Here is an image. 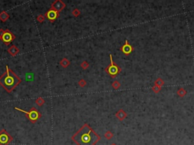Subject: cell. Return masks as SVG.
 <instances>
[{"label": "cell", "instance_id": "6da1fadb", "mask_svg": "<svg viewBox=\"0 0 194 145\" xmlns=\"http://www.w3.org/2000/svg\"><path fill=\"white\" fill-rule=\"evenodd\" d=\"M100 139L101 137L87 123L71 137V140L77 145H96Z\"/></svg>", "mask_w": 194, "mask_h": 145}, {"label": "cell", "instance_id": "7a4b0ae2", "mask_svg": "<svg viewBox=\"0 0 194 145\" xmlns=\"http://www.w3.org/2000/svg\"><path fill=\"white\" fill-rule=\"evenodd\" d=\"M21 79L18 77L9 67L6 66V71L0 76V86L9 93L12 92L20 83Z\"/></svg>", "mask_w": 194, "mask_h": 145}, {"label": "cell", "instance_id": "3957f363", "mask_svg": "<svg viewBox=\"0 0 194 145\" xmlns=\"http://www.w3.org/2000/svg\"><path fill=\"white\" fill-rule=\"evenodd\" d=\"M14 109L18 111L21 112L25 114V116L27 117V119L31 122L32 123H35L40 117H41V113L40 112L38 111L35 107H33L31 108V110L30 111H25L21 108H18V107H14Z\"/></svg>", "mask_w": 194, "mask_h": 145}, {"label": "cell", "instance_id": "277c9868", "mask_svg": "<svg viewBox=\"0 0 194 145\" xmlns=\"http://www.w3.org/2000/svg\"><path fill=\"white\" fill-rule=\"evenodd\" d=\"M109 57H110V62L111 63H110V65H108V67L105 69V71L108 75H110L112 78H114V77H116L120 73V72L121 71V67H119L117 64H115L114 61H113L112 55H109Z\"/></svg>", "mask_w": 194, "mask_h": 145}, {"label": "cell", "instance_id": "5b68a950", "mask_svg": "<svg viewBox=\"0 0 194 145\" xmlns=\"http://www.w3.org/2000/svg\"><path fill=\"white\" fill-rule=\"evenodd\" d=\"M15 39V36L9 30H0V39L5 44L9 45Z\"/></svg>", "mask_w": 194, "mask_h": 145}, {"label": "cell", "instance_id": "8992f818", "mask_svg": "<svg viewBox=\"0 0 194 145\" xmlns=\"http://www.w3.org/2000/svg\"><path fill=\"white\" fill-rule=\"evenodd\" d=\"M13 141V138L5 129L0 131V145H9Z\"/></svg>", "mask_w": 194, "mask_h": 145}, {"label": "cell", "instance_id": "52a82bcc", "mask_svg": "<svg viewBox=\"0 0 194 145\" xmlns=\"http://www.w3.org/2000/svg\"><path fill=\"white\" fill-rule=\"evenodd\" d=\"M45 16L46 17V18L48 20H49L51 22H54L59 17V12H58L57 11H56L52 8H50L49 10L46 11Z\"/></svg>", "mask_w": 194, "mask_h": 145}, {"label": "cell", "instance_id": "ba28073f", "mask_svg": "<svg viewBox=\"0 0 194 145\" xmlns=\"http://www.w3.org/2000/svg\"><path fill=\"white\" fill-rule=\"evenodd\" d=\"M65 4L62 1L56 0L52 4V8H52V9L57 11L58 12H59V11H62L65 8Z\"/></svg>", "mask_w": 194, "mask_h": 145}, {"label": "cell", "instance_id": "9c48e42d", "mask_svg": "<svg viewBox=\"0 0 194 145\" xmlns=\"http://www.w3.org/2000/svg\"><path fill=\"white\" fill-rule=\"evenodd\" d=\"M133 50H134V48L130 45V43L128 42L127 39H126L125 45L121 48V51L125 55H130V54L133 52Z\"/></svg>", "mask_w": 194, "mask_h": 145}, {"label": "cell", "instance_id": "30bf717a", "mask_svg": "<svg viewBox=\"0 0 194 145\" xmlns=\"http://www.w3.org/2000/svg\"><path fill=\"white\" fill-rule=\"evenodd\" d=\"M127 114L123 109H120L116 113V117L120 120V121H123L126 117H127Z\"/></svg>", "mask_w": 194, "mask_h": 145}, {"label": "cell", "instance_id": "8fae6325", "mask_svg": "<svg viewBox=\"0 0 194 145\" xmlns=\"http://www.w3.org/2000/svg\"><path fill=\"white\" fill-rule=\"evenodd\" d=\"M8 52H9L12 56L16 55H18V52H19V48H18L17 46H15V45H12V46H11V47L9 48Z\"/></svg>", "mask_w": 194, "mask_h": 145}, {"label": "cell", "instance_id": "7c38bea8", "mask_svg": "<svg viewBox=\"0 0 194 145\" xmlns=\"http://www.w3.org/2000/svg\"><path fill=\"white\" fill-rule=\"evenodd\" d=\"M9 18V15L7 12L5 11H2L0 13V20L2 21H6Z\"/></svg>", "mask_w": 194, "mask_h": 145}, {"label": "cell", "instance_id": "4fadbf2b", "mask_svg": "<svg viewBox=\"0 0 194 145\" xmlns=\"http://www.w3.org/2000/svg\"><path fill=\"white\" fill-rule=\"evenodd\" d=\"M177 95L178 96L183 98V97H184L187 95V91L184 89L183 88H180L179 89L177 90Z\"/></svg>", "mask_w": 194, "mask_h": 145}, {"label": "cell", "instance_id": "5bb4252c", "mask_svg": "<svg viewBox=\"0 0 194 145\" xmlns=\"http://www.w3.org/2000/svg\"><path fill=\"white\" fill-rule=\"evenodd\" d=\"M154 85L158 86H160V87H162V86L165 85V82L162 80V79L157 78L156 79V81L154 82Z\"/></svg>", "mask_w": 194, "mask_h": 145}, {"label": "cell", "instance_id": "9a60e30c", "mask_svg": "<svg viewBox=\"0 0 194 145\" xmlns=\"http://www.w3.org/2000/svg\"><path fill=\"white\" fill-rule=\"evenodd\" d=\"M60 64H61V67H68L69 66V64H70V61H69L67 58H63V59L61 61Z\"/></svg>", "mask_w": 194, "mask_h": 145}, {"label": "cell", "instance_id": "2e32d148", "mask_svg": "<svg viewBox=\"0 0 194 145\" xmlns=\"http://www.w3.org/2000/svg\"><path fill=\"white\" fill-rule=\"evenodd\" d=\"M113 136H114V134H113V133H112V132H110V131H107V132H105V138L106 139H108V140L112 139V138H113Z\"/></svg>", "mask_w": 194, "mask_h": 145}, {"label": "cell", "instance_id": "e0dca14e", "mask_svg": "<svg viewBox=\"0 0 194 145\" xmlns=\"http://www.w3.org/2000/svg\"><path fill=\"white\" fill-rule=\"evenodd\" d=\"M120 86H121V83H120L118 81L115 80V81L113 82V83H112V87L114 88V89H118L120 88Z\"/></svg>", "mask_w": 194, "mask_h": 145}, {"label": "cell", "instance_id": "ac0fdd59", "mask_svg": "<svg viewBox=\"0 0 194 145\" xmlns=\"http://www.w3.org/2000/svg\"><path fill=\"white\" fill-rule=\"evenodd\" d=\"M152 90L156 93V94H158L159 92L161 90V87H160V86H156V85H154L152 87Z\"/></svg>", "mask_w": 194, "mask_h": 145}, {"label": "cell", "instance_id": "d6986e66", "mask_svg": "<svg viewBox=\"0 0 194 145\" xmlns=\"http://www.w3.org/2000/svg\"><path fill=\"white\" fill-rule=\"evenodd\" d=\"M36 103L38 106H42L44 103H45V100L43 98H38L36 100Z\"/></svg>", "mask_w": 194, "mask_h": 145}, {"label": "cell", "instance_id": "ffe728a7", "mask_svg": "<svg viewBox=\"0 0 194 145\" xmlns=\"http://www.w3.org/2000/svg\"><path fill=\"white\" fill-rule=\"evenodd\" d=\"M86 84H87V82H86V81L84 79H80L79 82H78V85L80 86V87H84L86 86Z\"/></svg>", "mask_w": 194, "mask_h": 145}, {"label": "cell", "instance_id": "44dd1931", "mask_svg": "<svg viewBox=\"0 0 194 145\" xmlns=\"http://www.w3.org/2000/svg\"><path fill=\"white\" fill-rule=\"evenodd\" d=\"M72 14H73V15H74V16L77 17L78 15H80V12L78 9H77V8H76V9H74V10H73V11H72Z\"/></svg>", "mask_w": 194, "mask_h": 145}, {"label": "cell", "instance_id": "7402d4cb", "mask_svg": "<svg viewBox=\"0 0 194 145\" xmlns=\"http://www.w3.org/2000/svg\"><path fill=\"white\" fill-rule=\"evenodd\" d=\"M88 67H89V64H88L87 61H83V62L81 64V67H82L83 69H87Z\"/></svg>", "mask_w": 194, "mask_h": 145}, {"label": "cell", "instance_id": "603a6c76", "mask_svg": "<svg viewBox=\"0 0 194 145\" xmlns=\"http://www.w3.org/2000/svg\"><path fill=\"white\" fill-rule=\"evenodd\" d=\"M44 17L43 16V15H40V16H38V18H37V20H38V21H40V22H43V21H44Z\"/></svg>", "mask_w": 194, "mask_h": 145}, {"label": "cell", "instance_id": "cb8c5ba5", "mask_svg": "<svg viewBox=\"0 0 194 145\" xmlns=\"http://www.w3.org/2000/svg\"><path fill=\"white\" fill-rule=\"evenodd\" d=\"M111 145H116V144H111Z\"/></svg>", "mask_w": 194, "mask_h": 145}]
</instances>
